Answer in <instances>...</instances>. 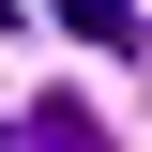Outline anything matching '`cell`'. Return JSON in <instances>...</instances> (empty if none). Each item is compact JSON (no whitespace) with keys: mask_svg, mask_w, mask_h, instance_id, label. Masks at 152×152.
Listing matches in <instances>:
<instances>
[{"mask_svg":"<svg viewBox=\"0 0 152 152\" xmlns=\"http://www.w3.org/2000/svg\"><path fill=\"white\" fill-rule=\"evenodd\" d=\"M15 152H122V137H107L91 107H31V137H15Z\"/></svg>","mask_w":152,"mask_h":152,"instance_id":"6da1fadb","label":"cell"},{"mask_svg":"<svg viewBox=\"0 0 152 152\" xmlns=\"http://www.w3.org/2000/svg\"><path fill=\"white\" fill-rule=\"evenodd\" d=\"M61 15L91 31V46H137V0H61Z\"/></svg>","mask_w":152,"mask_h":152,"instance_id":"7a4b0ae2","label":"cell"}]
</instances>
